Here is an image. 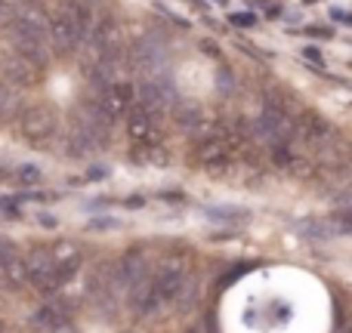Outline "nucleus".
<instances>
[{
  "label": "nucleus",
  "instance_id": "1",
  "mask_svg": "<svg viewBox=\"0 0 352 333\" xmlns=\"http://www.w3.org/2000/svg\"><path fill=\"white\" fill-rule=\"evenodd\" d=\"M6 37L12 41L19 56H25L28 62H34L37 68L50 65V56H53V47L47 41V19L41 12H19V16L10 19L6 25Z\"/></svg>",
  "mask_w": 352,
  "mask_h": 333
},
{
  "label": "nucleus",
  "instance_id": "2",
  "mask_svg": "<svg viewBox=\"0 0 352 333\" xmlns=\"http://www.w3.org/2000/svg\"><path fill=\"white\" fill-rule=\"evenodd\" d=\"M124 124H127L130 142L140 148H148L161 139V133H164V130H161L164 127V111L148 108V105H142L140 99H136V102L127 108V115H124Z\"/></svg>",
  "mask_w": 352,
  "mask_h": 333
},
{
  "label": "nucleus",
  "instance_id": "3",
  "mask_svg": "<svg viewBox=\"0 0 352 333\" xmlns=\"http://www.w3.org/2000/svg\"><path fill=\"white\" fill-rule=\"evenodd\" d=\"M19 133L31 146H50L59 133V121H56L53 108H47V105H28L19 115Z\"/></svg>",
  "mask_w": 352,
  "mask_h": 333
},
{
  "label": "nucleus",
  "instance_id": "4",
  "mask_svg": "<svg viewBox=\"0 0 352 333\" xmlns=\"http://www.w3.org/2000/svg\"><path fill=\"white\" fill-rule=\"evenodd\" d=\"M186 262L179 260V256H170V260H164L158 266V272L152 275V284L155 290H158V297L164 299V303H173L176 297H179L182 284H186Z\"/></svg>",
  "mask_w": 352,
  "mask_h": 333
},
{
  "label": "nucleus",
  "instance_id": "5",
  "mask_svg": "<svg viewBox=\"0 0 352 333\" xmlns=\"http://www.w3.org/2000/svg\"><path fill=\"white\" fill-rule=\"evenodd\" d=\"M195 164L201 170H207V173H226V170L232 167V152L226 148V142L219 139V136H207V139H201L198 146H195Z\"/></svg>",
  "mask_w": 352,
  "mask_h": 333
},
{
  "label": "nucleus",
  "instance_id": "6",
  "mask_svg": "<svg viewBox=\"0 0 352 333\" xmlns=\"http://www.w3.org/2000/svg\"><path fill=\"white\" fill-rule=\"evenodd\" d=\"M0 68H3V78L10 87H37L41 84V71L43 68H37L34 62H28L25 56L12 53L6 56L3 62H0Z\"/></svg>",
  "mask_w": 352,
  "mask_h": 333
},
{
  "label": "nucleus",
  "instance_id": "7",
  "mask_svg": "<svg viewBox=\"0 0 352 333\" xmlns=\"http://www.w3.org/2000/svg\"><path fill=\"white\" fill-rule=\"evenodd\" d=\"M47 41H50V47L59 49V53H74V49L80 47V34L59 12H56L53 19H47Z\"/></svg>",
  "mask_w": 352,
  "mask_h": 333
},
{
  "label": "nucleus",
  "instance_id": "8",
  "mask_svg": "<svg viewBox=\"0 0 352 333\" xmlns=\"http://www.w3.org/2000/svg\"><path fill=\"white\" fill-rule=\"evenodd\" d=\"M59 16H65L68 22L74 25L80 41H84V37L93 31V25H96V10H93L87 0H65V3L59 6Z\"/></svg>",
  "mask_w": 352,
  "mask_h": 333
},
{
  "label": "nucleus",
  "instance_id": "9",
  "mask_svg": "<svg viewBox=\"0 0 352 333\" xmlns=\"http://www.w3.org/2000/svg\"><path fill=\"white\" fill-rule=\"evenodd\" d=\"M50 253H53L56 275H59L62 281H68V278H72V275L80 268V250H78V244L59 241L56 247H50Z\"/></svg>",
  "mask_w": 352,
  "mask_h": 333
},
{
  "label": "nucleus",
  "instance_id": "10",
  "mask_svg": "<svg viewBox=\"0 0 352 333\" xmlns=\"http://www.w3.org/2000/svg\"><path fill=\"white\" fill-rule=\"evenodd\" d=\"M115 266H118V278H121V284H133V281H140V278L148 275V256L142 253V250H127Z\"/></svg>",
  "mask_w": 352,
  "mask_h": 333
},
{
  "label": "nucleus",
  "instance_id": "11",
  "mask_svg": "<svg viewBox=\"0 0 352 333\" xmlns=\"http://www.w3.org/2000/svg\"><path fill=\"white\" fill-rule=\"evenodd\" d=\"M173 121L179 124V130L198 133V130L207 124V115H204V108L195 102H173Z\"/></svg>",
  "mask_w": 352,
  "mask_h": 333
},
{
  "label": "nucleus",
  "instance_id": "12",
  "mask_svg": "<svg viewBox=\"0 0 352 333\" xmlns=\"http://www.w3.org/2000/svg\"><path fill=\"white\" fill-rule=\"evenodd\" d=\"M272 164L285 173H303L306 170V161L303 154H297L287 142H272Z\"/></svg>",
  "mask_w": 352,
  "mask_h": 333
},
{
  "label": "nucleus",
  "instance_id": "13",
  "mask_svg": "<svg viewBox=\"0 0 352 333\" xmlns=\"http://www.w3.org/2000/svg\"><path fill=\"white\" fill-rule=\"evenodd\" d=\"M62 324H65V312H62L59 306H43V309H37L34 315H31V328L37 333H53V330H59Z\"/></svg>",
  "mask_w": 352,
  "mask_h": 333
},
{
  "label": "nucleus",
  "instance_id": "14",
  "mask_svg": "<svg viewBox=\"0 0 352 333\" xmlns=\"http://www.w3.org/2000/svg\"><path fill=\"white\" fill-rule=\"evenodd\" d=\"M0 278L6 281V287H25L28 284V272H25V260L22 256H10V260L0 266Z\"/></svg>",
  "mask_w": 352,
  "mask_h": 333
},
{
  "label": "nucleus",
  "instance_id": "15",
  "mask_svg": "<svg viewBox=\"0 0 352 333\" xmlns=\"http://www.w3.org/2000/svg\"><path fill=\"white\" fill-rule=\"evenodd\" d=\"M12 105H16V93H12L10 84H3V80H0V121L10 115Z\"/></svg>",
  "mask_w": 352,
  "mask_h": 333
},
{
  "label": "nucleus",
  "instance_id": "16",
  "mask_svg": "<svg viewBox=\"0 0 352 333\" xmlns=\"http://www.w3.org/2000/svg\"><path fill=\"white\" fill-rule=\"evenodd\" d=\"M229 22H232V25H241V28H254L256 19L248 16V12H235V16H229Z\"/></svg>",
  "mask_w": 352,
  "mask_h": 333
},
{
  "label": "nucleus",
  "instance_id": "17",
  "mask_svg": "<svg viewBox=\"0 0 352 333\" xmlns=\"http://www.w3.org/2000/svg\"><path fill=\"white\" fill-rule=\"evenodd\" d=\"M16 253H19L16 244H12V241H3V238H0V266H3L10 256H16Z\"/></svg>",
  "mask_w": 352,
  "mask_h": 333
},
{
  "label": "nucleus",
  "instance_id": "18",
  "mask_svg": "<svg viewBox=\"0 0 352 333\" xmlns=\"http://www.w3.org/2000/svg\"><path fill=\"white\" fill-rule=\"evenodd\" d=\"M93 231H111L118 229V219H96V222H90Z\"/></svg>",
  "mask_w": 352,
  "mask_h": 333
},
{
  "label": "nucleus",
  "instance_id": "19",
  "mask_svg": "<svg viewBox=\"0 0 352 333\" xmlns=\"http://www.w3.org/2000/svg\"><path fill=\"white\" fill-rule=\"evenodd\" d=\"M19 176H22V182H37L41 170H37V167H22V170H19Z\"/></svg>",
  "mask_w": 352,
  "mask_h": 333
},
{
  "label": "nucleus",
  "instance_id": "20",
  "mask_svg": "<svg viewBox=\"0 0 352 333\" xmlns=\"http://www.w3.org/2000/svg\"><path fill=\"white\" fill-rule=\"evenodd\" d=\"M303 56H306V59H312V62H318V59H322V56H318V49H303Z\"/></svg>",
  "mask_w": 352,
  "mask_h": 333
},
{
  "label": "nucleus",
  "instance_id": "21",
  "mask_svg": "<svg viewBox=\"0 0 352 333\" xmlns=\"http://www.w3.org/2000/svg\"><path fill=\"white\" fill-rule=\"evenodd\" d=\"M182 333H207V328H204V324H195V328H186Z\"/></svg>",
  "mask_w": 352,
  "mask_h": 333
},
{
  "label": "nucleus",
  "instance_id": "22",
  "mask_svg": "<svg viewBox=\"0 0 352 333\" xmlns=\"http://www.w3.org/2000/svg\"><path fill=\"white\" fill-rule=\"evenodd\" d=\"M0 12H3V0H0Z\"/></svg>",
  "mask_w": 352,
  "mask_h": 333
},
{
  "label": "nucleus",
  "instance_id": "23",
  "mask_svg": "<svg viewBox=\"0 0 352 333\" xmlns=\"http://www.w3.org/2000/svg\"><path fill=\"white\" fill-rule=\"evenodd\" d=\"M124 333H130V330H124Z\"/></svg>",
  "mask_w": 352,
  "mask_h": 333
}]
</instances>
